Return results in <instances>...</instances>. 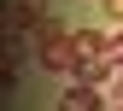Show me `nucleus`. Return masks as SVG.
Wrapping results in <instances>:
<instances>
[{
	"mask_svg": "<svg viewBox=\"0 0 123 111\" xmlns=\"http://www.w3.org/2000/svg\"><path fill=\"white\" fill-rule=\"evenodd\" d=\"M41 64L59 76H82V58H76V35L59 18H41Z\"/></svg>",
	"mask_w": 123,
	"mask_h": 111,
	"instance_id": "nucleus-1",
	"label": "nucleus"
},
{
	"mask_svg": "<svg viewBox=\"0 0 123 111\" xmlns=\"http://www.w3.org/2000/svg\"><path fill=\"white\" fill-rule=\"evenodd\" d=\"M59 111H105V99H100V88H94V82H76V88H65Z\"/></svg>",
	"mask_w": 123,
	"mask_h": 111,
	"instance_id": "nucleus-2",
	"label": "nucleus"
},
{
	"mask_svg": "<svg viewBox=\"0 0 123 111\" xmlns=\"http://www.w3.org/2000/svg\"><path fill=\"white\" fill-rule=\"evenodd\" d=\"M111 105H117V111H123V76H117V93H111Z\"/></svg>",
	"mask_w": 123,
	"mask_h": 111,
	"instance_id": "nucleus-3",
	"label": "nucleus"
},
{
	"mask_svg": "<svg viewBox=\"0 0 123 111\" xmlns=\"http://www.w3.org/2000/svg\"><path fill=\"white\" fill-rule=\"evenodd\" d=\"M111 47H117V58H123V35H117V41H111Z\"/></svg>",
	"mask_w": 123,
	"mask_h": 111,
	"instance_id": "nucleus-4",
	"label": "nucleus"
}]
</instances>
